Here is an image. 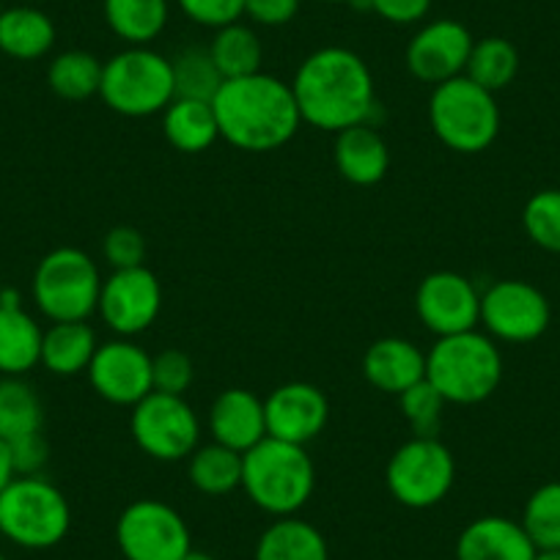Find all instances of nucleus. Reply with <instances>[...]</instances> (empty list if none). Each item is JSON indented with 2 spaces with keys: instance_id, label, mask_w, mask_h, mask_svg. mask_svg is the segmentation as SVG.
Listing matches in <instances>:
<instances>
[{
  "instance_id": "nucleus-33",
  "label": "nucleus",
  "mask_w": 560,
  "mask_h": 560,
  "mask_svg": "<svg viewBox=\"0 0 560 560\" xmlns=\"http://www.w3.org/2000/svg\"><path fill=\"white\" fill-rule=\"evenodd\" d=\"M171 67H174L176 96H185V100L212 102L220 85L225 83L209 56V47H187L179 56L171 58Z\"/></svg>"
},
{
  "instance_id": "nucleus-19",
  "label": "nucleus",
  "mask_w": 560,
  "mask_h": 560,
  "mask_svg": "<svg viewBox=\"0 0 560 560\" xmlns=\"http://www.w3.org/2000/svg\"><path fill=\"white\" fill-rule=\"evenodd\" d=\"M39 322L23 308L14 289H0V376H25L42 360Z\"/></svg>"
},
{
  "instance_id": "nucleus-24",
  "label": "nucleus",
  "mask_w": 560,
  "mask_h": 560,
  "mask_svg": "<svg viewBox=\"0 0 560 560\" xmlns=\"http://www.w3.org/2000/svg\"><path fill=\"white\" fill-rule=\"evenodd\" d=\"M56 45V25L42 9L14 7L0 12V56L39 61Z\"/></svg>"
},
{
  "instance_id": "nucleus-10",
  "label": "nucleus",
  "mask_w": 560,
  "mask_h": 560,
  "mask_svg": "<svg viewBox=\"0 0 560 560\" xmlns=\"http://www.w3.org/2000/svg\"><path fill=\"white\" fill-rule=\"evenodd\" d=\"M135 445L158 462H182L201 445V420L185 396L152 390L129 415Z\"/></svg>"
},
{
  "instance_id": "nucleus-35",
  "label": "nucleus",
  "mask_w": 560,
  "mask_h": 560,
  "mask_svg": "<svg viewBox=\"0 0 560 560\" xmlns=\"http://www.w3.org/2000/svg\"><path fill=\"white\" fill-rule=\"evenodd\" d=\"M445 404L448 401L434 390L429 380L418 382V385H412L398 396V407H401L404 420L412 429V438H438Z\"/></svg>"
},
{
  "instance_id": "nucleus-17",
  "label": "nucleus",
  "mask_w": 560,
  "mask_h": 560,
  "mask_svg": "<svg viewBox=\"0 0 560 560\" xmlns=\"http://www.w3.org/2000/svg\"><path fill=\"white\" fill-rule=\"evenodd\" d=\"M264 412H267V438L308 445L325 432L330 420V401L325 390L311 382H287L264 398Z\"/></svg>"
},
{
  "instance_id": "nucleus-23",
  "label": "nucleus",
  "mask_w": 560,
  "mask_h": 560,
  "mask_svg": "<svg viewBox=\"0 0 560 560\" xmlns=\"http://www.w3.org/2000/svg\"><path fill=\"white\" fill-rule=\"evenodd\" d=\"M96 347L100 341L89 322H52L42 336L39 363L56 376H78L89 371Z\"/></svg>"
},
{
  "instance_id": "nucleus-3",
  "label": "nucleus",
  "mask_w": 560,
  "mask_h": 560,
  "mask_svg": "<svg viewBox=\"0 0 560 560\" xmlns=\"http://www.w3.org/2000/svg\"><path fill=\"white\" fill-rule=\"evenodd\" d=\"M250 503L269 516H294L316 489V467L305 445L264 438L242 454V487Z\"/></svg>"
},
{
  "instance_id": "nucleus-9",
  "label": "nucleus",
  "mask_w": 560,
  "mask_h": 560,
  "mask_svg": "<svg viewBox=\"0 0 560 560\" xmlns=\"http://www.w3.org/2000/svg\"><path fill=\"white\" fill-rule=\"evenodd\" d=\"M393 500L415 511L443 503L456 483V459L440 438H409L385 470Z\"/></svg>"
},
{
  "instance_id": "nucleus-29",
  "label": "nucleus",
  "mask_w": 560,
  "mask_h": 560,
  "mask_svg": "<svg viewBox=\"0 0 560 560\" xmlns=\"http://www.w3.org/2000/svg\"><path fill=\"white\" fill-rule=\"evenodd\" d=\"M187 478L192 487L209 498H223L242 487V454L220 443L198 445L187 456Z\"/></svg>"
},
{
  "instance_id": "nucleus-27",
  "label": "nucleus",
  "mask_w": 560,
  "mask_h": 560,
  "mask_svg": "<svg viewBox=\"0 0 560 560\" xmlns=\"http://www.w3.org/2000/svg\"><path fill=\"white\" fill-rule=\"evenodd\" d=\"M105 23L127 47H149L165 31L168 0H102Z\"/></svg>"
},
{
  "instance_id": "nucleus-13",
  "label": "nucleus",
  "mask_w": 560,
  "mask_h": 560,
  "mask_svg": "<svg viewBox=\"0 0 560 560\" xmlns=\"http://www.w3.org/2000/svg\"><path fill=\"white\" fill-rule=\"evenodd\" d=\"M163 311V287L149 267L113 269L102 280L96 314L118 338L147 332Z\"/></svg>"
},
{
  "instance_id": "nucleus-36",
  "label": "nucleus",
  "mask_w": 560,
  "mask_h": 560,
  "mask_svg": "<svg viewBox=\"0 0 560 560\" xmlns=\"http://www.w3.org/2000/svg\"><path fill=\"white\" fill-rule=\"evenodd\" d=\"M522 225L533 245L560 253V190H538L522 209Z\"/></svg>"
},
{
  "instance_id": "nucleus-1",
  "label": "nucleus",
  "mask_w": 560,
  "mask_h": 560,
  "mask_svg": "<svg viewBox=\"0 0 560 560\" xmlns=\"http://www.w3.org/2000/svg\"><path fill=\"white\" fill-rule=\"evenodd\" d=\"M303 124L325 132H341L371 124L376 85L369 63L347 47H322L298 67L292 80Z\"/></svg>"
},
{
  "instance_id": "nucleus-41",
  "label": "nucleus",
  "mask_w": 560,
  "mask_h": 560,
  "mask_svg": "<svg viewBox=\"0 0 560 560\" xmlns=\"http://www.w3.org/2000/svg\"><path fill=\"white\" fill-rule=\"evenodd\" d=\"M360 7L371 9L376 18L393 25L423 23L432 12V0H363Z\"/></svg>"
},
{
  "instance_id": "nucleus-47",
  "label": "nucleus",
  "mask_w": 560,
  "mask_h": 560,
  "mask_svg": "<svg viewBox=\"0 0 560 560\" xmlns=\"http://www.w3.org/2000/svg\"><path fill=\"white\" fill-rule=\"evenodd\" d=\"M0 560H7V555H0Z\"/></svg>"
},
{
  "instance_id": "nucleus-46",
  "label": "nucleus",
  "mask_w": 560,
  "mask_h": 560,
  "mask_svg": "<svg viewBox=\"0 0 560 560\" xmlns=\"http://www.w3.org/2000/svg\"><path fill=\"white\" fill-rule=\"evenodd\" d=\"M322 3H354V7H360L363 0H322Z\"/></svg>"
},
{
  "instance_id": "nucleus-45",
  "label": "nucleus",
  "mask_w": 560,
  "mask_h": 560,
  "mask_svg": "<svg viewBox=\"0 0 560 560\" xmlns=\"http://www.w3.org/2000/svg\"><path fill=\"white\" fill-rule=\"evenodd\" d=\"M182 560H218V558L209 552H201V549H190V552H187Z\"/></svg>"
},
{
  "instance_id": "nucleus-7",
  "label": "nucleus",
  "mask_w": 560,
  "mask_h": 560,
  "mask_svg": "<svg viewBox=\"0 0 560 560\" xmlns=\"http://www.w3.org/2000/svg\"><path fill=\"white\" fill-rule=\"evenodd\" d=\"M72 509L45 476H14L0 492V533L23 549H50L67 538Z\"/></svg>"
},
{
  "instance_id": "nucleus-4",
  "label": "nucleus",
  "mask_w": 560,
  "mask_h": 560,
  "mask_svg": "<svg viewBox=\"0 0 560 560\" xmlns=\"http://www.w3.org/2000/svg\"><path fill=\"white\" fill-rule=\"evenodd\" d=\"M427 380L448 404H481L503 382V354L487 332L467 330L438 338L427 352Z\"/></svg>"
},
{
  "instance_id": "nucleus-44",
  "label": "nucleus",
  "mask_w": 560,
  "mask_h": 560,
  "mask_svg": "<svg viewBox=\"0 0 560 560\" xmlns=\"http://www.w3.org/2000/svg\"><path fill=\"white\" fill-rule=\"evenodd\" d=\"M536 560H560V547L558 549H538Z\"/></svg>"
},
{
  "instance_id": "nucleus-12",
  "label": "nucleus",
  "mask_w": 560,
  "mask_h": 560,
  "mask_svg": "<svg viewBox=\"0 0 560 560\" xmlns=\"http://www.w3.org/2000/svg\"><path fill=\"white\" fill-rule=\"evenodd\" d=\"M549 300L527 280H498L481 294V325L505 343H530L549 327Z\"/></svg>"
},
{
  "instance_id": "nucleus-5",
  "label": "nucleus",
  "mask_w": 560,
  "mask_h": 560,
  "mask_svg": "<svg viewBox=\"0 0 560 560\" xmlns=\"http://www.w3.org/2000/svg\"><path fill=\"white\" fill-rule=\"evenodd\" d=\"M429 124L451 152L481 154L500 135V105L492 91L459 74L434 85L429 96Z\"/></svg>"
},
{
  "instance_id": "nucleus-15",
  "label": "nucleus",
  "mask_w": 560,
  "mask_h": 560,
  "mask_svg": "<svg viewBox=\"0 0 560 560\" xmlns=\"http://www.w3.org/2000/svg\"><path fill=\"white\" fill-rule=\"evenodd\" d=\"M85 374L96 396L116 407H135L154 390L152 354L132 338L100 343Z\"/></svg>"
},
{
  "instance_id": "nucleus-26",
  "label": "nucleus",
  "mask_w": 560,
  "mask_h": 560,
  "mask_svg": "<svg viewBox=\"0 0 560 560\" xmlns=\"http://www.w3.org/2000/svg\"><path fill=\"white\" fill-rule=\"evenodd\" d=\"M256 560H330L325 533L311 522L278 516L256 541Z\"/></svg>"
},
{
  "instance_id": "nucleus-11",
  "label": "nucleus",
  "mask_w": 560,
  "mask_h": 560,
  "mask_svg": "<svg viewBox=\"0 0 560 560\" xmlns=\"http://www.w3.org/2000/svg\"><path fill=\"white\" fill-rule=\"evenodd\" d=\"M116 544L124 560H182L192 549V536L174 505L140 498L118 514Z\"/></svg>"
},
{
  "instance_id": "nucleus-21",
  "label": "nucleus",
  "mask_w": 560,
  "mask_h": 560,
  "mask_svg": "<svg viewBox=\"0 0 560 560\" xmlns=\"http://www.w3.org/2000/svg\"><path fill=\"white\" fill-rule=\"evenodd\" d=\"M536 544L522 522L478 516L456 538V560H536Z\"/></svg>"
},
{
  "instance_id": "nucleus-25",
  "label": "nucleus",
  "mask_w": 560,
  "mask_h": 560,
  "mask_svg": "<svg viewBox=\"0 0 560 560\" xmlns=\"http://www.w3.org/2000/svg\"><path fill=\"white\" fill-rule=\"evenodd\" d=\"M163 135L182 154H201L212 149L220 138L212 102L174 96V102L163 110Z\"/></svg>"
},
{
  "instance_id": "nucleus-18",
  "label": "nucleus",
  "mask_w": 560,
  "mask_h": 560,
  "mask_svg": "<svg viewBox=\"0 0 560 560\" xmlns=\"http://www.w3.org/2000/svg\"><path fill=\"white\" fill-rule=\"evenodd\" d=\"M207 429L212 434V443L245 454L267 438L264 398H258L247 387H229L209 407Z\"/></svg>"
},
{
  "instance_id": "nucleus-22",
  "label": "nucleus",
  "mask_w": 560,
  "mask_h": 560,
  "mask_svg": "<svg viewBox=\"0 0 560 560\" xmlns=\"http://www.w3.org/2000/svg\"><path fill=\"white\" fill-rule=\"evenodd\" d=\"M332 160L341 179L349 185L371 187L380 185L390 168V149L374 124H358L336 132Z\"/></svg>"
},
{
  "instance_id": "nucleus-37",
  "label": "nucleus",
  "mask_w": 560,
  "mask_h": 560,
  "mask_svg": "<svg viewBox=\"0 0 560 560\" xmlns=\"http://www.w3.org/2000/svg\"><path fill=\"white\" fill-rule=\"evenodd\" d=\"M192 380H196V365L190 354L182 349H163L152 358V385L158 393L185 396Z\"/></svg>"
},
{
  "instance_id": "nucleus-39",
  "label": "nucleus",
  "mask_w": 560,
  "mask_h": 560,
  "mask_svg": "<svg viewBox=\"0 0 560 560\" xmlns=\"http://www.w3.org/2000/svg\"><path fill=\"white\" fill-rule=\"evenodd\" d=\"M187 20L203 28H225L231 23H240L245 14V0H176Z\"/></svg>"
},
{
  "instance_id": "nucleus-38",
  "label": "nucleus",
  "mask_w": 560,
  "mask_h": 560,
  "mask_svg": "<svg viewBox=\"0 0 560 560\" xmlns=\"http://www.w3.org/2000/svg\"><path fill=\"white\" fill-rule=\"evenodd\" d=\"M147 240L132 225H116L105 234L102 242V253L105 261L113 269H132V267H147Z\"/></svg>"
},
{
  "instance_id": "nucleus-16",
  "label": "nucleus",
  "mask_w": 560,
  "mask_h": 560,
  "mask_svg": "<svg viewBox=\"0 0 560 560\" xmlns=\"http://www.w3.org/2000/svg\"><path fill=\"white\" fill-rule=\"evenodd\" d=\"M472 45L476 39L467 25L456 20H432L409 39L404 63H407V72L420 83H448L465 74Z\"/></svg>"
},
{
  "instance_id": "nucleus-8",
  "label": "nucleus",
  "mask_w": 560,
  "mask_h": 560,
  "mask_svg": "<svg viewBox=\"0 0 560 560\" xmlns=\"http://www.w3.org/2000/svg\"><path fill=\"white\" fill-rule=\"evenodd\" d=\"M102 272L80 247H56L34 269L31 294L50 322H89L96 314Z\"/></svg>"
},
{
  "instance_id": "nucleus-43",
  "label": "nucleus",
  "mask_w": 560,
  "mask_h": 560,
  "mask_svg": "<svg viewBox=\"0 0 560 560\" xmlns=\"http://www.w3.org/2000/svg\"><path fill=\"white\" fill-rule=\"evenodd\" d=\"M14 478V467H12V456H9V445L0 440V492L7 489V483Z\"/></svg>"
},
{
  "instance_id": "nucleus-34",
  "label": "nucleus",
  "mask_w": 560,
  "mask_h": 560,
  "mask_svg": "<svg viewBox=\"0 0 560 560\" xmlns=\"http://www.w3.org/2000/svg\"><path fill=\"white\" fill-rule=\"evenodd\" d=\"M522 527L536 544V549L560 547V481L544 483L527 498L525 511H522Z\"/></svg>"
},
{
  "instance_id": "nucleus-20",
  "label": "nucleus",
  "mask_w": 560,
  "mask_h": 560,
  "mask_svg": "<svg viewBox=\"0 0 560 560\" xmlns=\"http://www.w3.org/2000/svg\"><path fill=\"white\" fill-rule=\"evenodd\" d=\"M363 376L376 390L401 396L404 390L427 380V352H420L418 343L409 338H380L365 349Z\"/></svg>"
},
{
  "instance_id": "nucleus-31",
  "label": "nucleus",
  "mask_w": 560,
  "mask_h": 560,
  "mask_svg": "<svg viewBox=\"0 0 560 560\" xmlns=\"http://www.w3.org/2000/svg\"><path fill=\"white\" fill-rule=\"evenodd\" d=\"M102 67L105 63L85 50H67L56 56L47 69V85L67 102H83L100 96Z\"/></svg>"
},
{
  "instance_id": "nucleus-6",
  "label": "nucleus",
  "mask_w": 560,
  "mask_h": 560,
  "mask_svg": "<svg viewBox=\"0 0 560 560\" xmlns=\"http://www.w3.org/2000/svg\"><path fill=\"white\" fill-rule=\"evenodd\" d=\"M100 96L118 116H158L176 96L171 58L152 47H127L116 52L102 67Z\"/></svg>"
},
{
  "instance_id": "nucleus-14",
  "label": "nucleus",
  "mask_w": 560,
  "mask_h": 560,
  "mask_svg": "<svg viewBox=\"0 0 560 560\" xmlns=\"http://www.w3.org/2000/svg\"><path fill=\"white\" fill-rule=\"evenodd\" d=\"M415 314L420 325L438 338L478 330L481 325V292L470 278L440 269L420 280L415 292Z\"/></svg>"
},
{
  "instance_id": "nucleus-30",
  "label": "nucleus",
  "mask_w": 560,
  "mask_h": 560,
  "mask_svg": "<svg viewBox=\"0 0 560 560\" xmlns=\"http://www.w3.org/2000/svg\"><path fill=\"white\" fill-rule=\"evenodd\" d=\"M209 56H212L214 67L220 69L223 80H234L261 72L264 47L250 25L231 23L225 28L214 31Z\"/></svg>"
},
{
  "instance_id": "nucleus-28",
  "label": "nucleus",
  "mask_w": 560,
  "mask_h": 560,
  "mask_svg": "<svg viewBox=\"0 0 560 560\" xmlns=\"http://www.w3.org/2000/svg\"><path fill=\"white\" fill-rule=\"evenodd\" d=\"M45 427L42 398L23 376H0V440L14 443Z\"/></svg>"
},
{
  "instance_id": "nucleus-40",
  "label": "nucleus",
  "mask_w": 560,
  "mask_h": 560,
  "mask_svg": "<svg viewBox=\"0 0 560 560\" xmlns=\"http://www.w3.org/2000/svg\"><path fill=\"white\" fill-rule=\"evenodd\" d=\"M9 456H12L14 476H42L50 462V445L42 432L28 434V438L9 443Z\"/></svg>"
},
{
  "instance_id": "nucleus-42",
  "label": "nucleus",
  "mask_w": 560,
  "mask_h": 560,
  "mask_svg": "<svg viewBox=\"0 0 560 560\" xmlns=\"http://www.w3.org/2000/svg\"><path fill=\"white\" fill-rule=\"evenodd\" d=\"M300 12V0H245V14L250 23L264 28L289 25Z\"/></svg>"
},
{
  "instance_id": "nucleus-32",
  "label": "nucleus",
  "mask_w": 560,
  "mask_h": 560,
  "mask_svg": "<svg viewBox=\"0 0 560 560\" xmlns=\"http://www.w3.org/2000/svg\"><path fill=\"white\" fill-rule=\"evenodd\" d=\"M465 74L472 83L481 85V89L498 94V91L509 89L516 80V74H520V52L503 36L478 39L472 45L470 58H467Z\"/></svg>"
},
{
  "instance_id": "nucleus-2",
  "label": "nucleus",
  "mask_w": 560,
  "mask_h": 560,
  "mask_svg": "<svg viewBox=\"0 0 560 560\" xmlns=\"http://www.w3.org/2000/svg\"><path fill=\"white\" fill-rule=\"evenodd\" d=\"M212 110L220 138L250 154L283 149L303 127L292 83L267 72L225 80L214 94Z\"/></svg>"
}]
</instances>
